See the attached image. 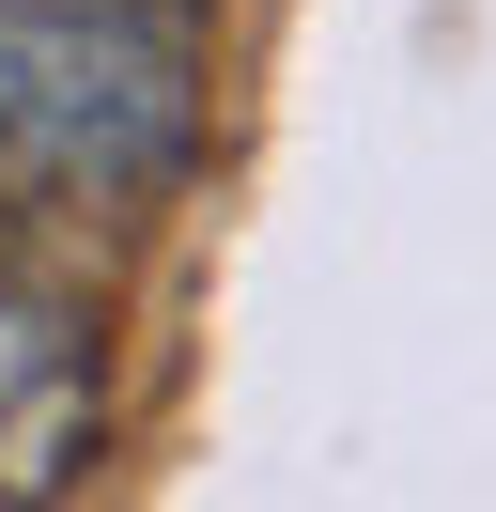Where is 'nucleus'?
<instances>
[{
	"instance_id": "1",
	"label": "nucleus",
	"mask_w": 496,
	"mask_h": 512,
	"mask_svg": "<svg viewBox=\"0 0 496 512\" xmlns=\"http://www.w3.org/2000/svg\"><path fill=\"white\" fill-rule=\"evenodd\" d=\"M202 156L186 16L0 0V202H140Z\"/></svg>"
},
{
	"instance_id": "2",
	"label": "nucleus",
	"mask_w": 496,
	"mask_h": 512,
	"mask_svg": "<svg viewBox=\"0 0 496 512\" xmlns=\"http://www.w3.org/2000/svg\"><path fill=\"white\" fill-rule=\"evenodd\" d=\"M109 466V342L78 295L0 264V512H78Z\"/></svg>"
},
{
	"instance_id": "3",
	"label": "nucleus",
	"mask_w": 496,
	"mask_h": 512,
	"mask_svg": "<svg viewBox=\"0 0 496 512\" xmlns=\"http://www.w3.org/2000/svg\"><path fill=\"white\" fill-rule=\"evenodd\" d=\"M78 16H186V0H78Z\"/></svg>"
}]
</instances>
